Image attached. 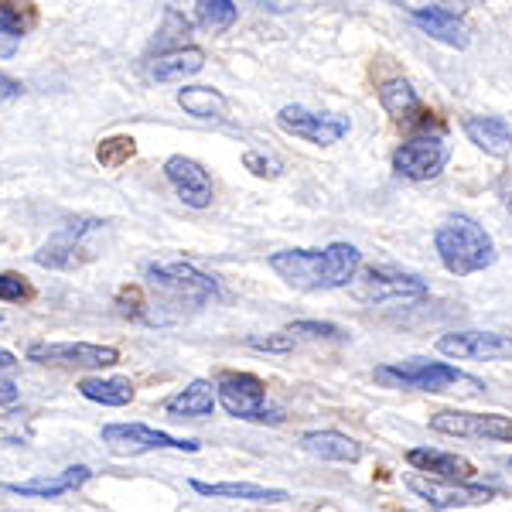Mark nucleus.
<instances>
[{
	"instance_id": "obj_1",
	"label": "nucleus",
	"mask_w": 512,
	"mask_h": 512,
	"mask_svg": "<svg viewBox=\"0 0 512 512\" xmlns=\"http://www.w3.org/2000/svg\"><path fill=\"white\" fill-rule=\"evenodd\" d=\"M362 267V256L352 243H332L325 250H280L270 256V270L294 291H335L349 287Z\"/></svg>"
},
{
	"instance_id": "obj_2",
	"label": "nucleus",
	"mask_w": 512,
	"mask_h": 512,
	"mask_svg": "<svg viewBox=\"0 0 512 512\" xmlns=\"http://www.w3.org/2000/svg\"><path fill=\"white\" fill-rule=\"evenodd\" d=\"M434 246L444 270L454 277H468L495 263L492 236L468 216H448L434 229Z\"/></svg>"
},
{
	"instance_id": "obj_3",
	"label": "nucleus",
	"mask_w": 512,
	"mask_h": 512,
	"mask_svg": "<svg viewBox=\"0 0 512 512\" xmlns=\"http://www.w3.org/2000/svg\"><path fill=\"white\" fill-rule=\"evenodd\" d=\"M376 383L386 390H420V393H482V383L475 376H465L461 369L448 362H427V359H407V362H386L376 369Z\"/></svg>"
},
{
	"instance_id": "obj_4",
	"label": "nucleus",
	"mask_w": 512,
	"mask_h": 512,
	"mask_svg": "<svg viewBox=\"0 0 512 512\" xmlns=\"http://www.w3.org/2000/svg\"><path fill=\"white\" fill-rule=\"evenodd\" d=\"M144 280L168 308H202L219 294V284L192 263H147Z\"/></svg>"
},
{
	"instance_id": "obj_5",
	"label": "nucleus",
	"mask_w": 512,
	"mask_h": 512,
	"mask_svg": "<svg viewBox=\"0 0 512 512\" xmlns=\"http://www.w3.org/2000/svg\"><path fill=\"white\" fill-rule=\"evenodd\" d=\"M219 403L239 420H253V424H277L280 414L267 410V386L250 373H226L219 379Z\"/></svg>"
},
{
	"instance_id": "obj_6",
	"label": "nucleus",
	"mask_w": 512,
	"mask_h": 512,
	"mask_svg": "<svg viewBox=\"0 0 512 512\" xmlns=\"http://www.w3.org/2000/svg\"><path fill=\"white\" fill-rule=\"evenodd\" d=\"M103 444L113 454L127 458V454H147V451H198L202 444L185 441V437H171L164 431H154L147 424H106L103 427Z\"/></svg>"
},
{
	"instance_id": "obj_7",
	"label": "nucleus",
	"mask_w": 512,
	"mask_h": 512,
	"mask_svg": "<svg viewBox=\"0 0 512 512\" xmlns=\"http://www.w3.org/2000/svg\"><path fill=\"white\" fill-rule=\"evenodd\" d=\"M28 359L41 362V366L106 369V366H117L120 352L113 345H89V342H35L28 345Z\"/></svg>"
},
{
	"instance_id": "obj_8",
	"label": "nucleus",
	"mask_w": 512,
	"mask_h": 512,
	"mask_svg": "<svg viewBox=\"0 0 512 512\" xmlns=\"http://www.w3.org/2000/svg\"><path fill=\"white\" fill-rule=\"evenodd\" d=\"M352 294L366 304H414L427 297V284L410 274H393V270H366L362 280H355Z\"/></svg>"
},
{
	"instance_id": "obj_9",
	"label": "nucleus",
	"mask_w": 512,
	"mask_h": 512,
	"mask_svg": "<svg viewBox=\"0 0 512 512\" xmlns=\"http://www.w3.org/2000/svg\"><path fill=\"white\" fill-rule=\"evenodd\" d=\"M451 151L444 137H414L393 151V171L407 181H431L444 171Z\"/></svg>"
},
{
	"instance_id": "obj_10",
	"label": "nucleus",
	"mask_w": 512,
	"mask_h": 512,
	"mask_svg": "<svg viewBox=\"0 0 512 512\" xmlns=\"http://www.w3.org/2000/svg\"><path fill=\"white\" fill-rule=\"evenodd\" d=\"M277 123L287 134L308 140V144H318V147L338 144L352 127V123L345 117H338V113H311V110H304V106H280Z\"/></svg>"
},
{
	"instance_id": "obj_11",
	"label": "nucleus",
	"mask_w": 512,
	"mask_h": 512,
	"mask_svg": "<svg viewBox=\"0 0 512 512\" xmlns=\"http://www.w3.org/2000/svg\"><path fill=\"white\" fill-rule=\"evenodd\" d=\"M403 485L417 499H424L431 509H468V506H485V502L495 499V489H485V485L437 482V478H424V475H407Z\"/></svg>"
},
{
	"instance_id": "obj_12",
	"label": "nucleus",
	"mask_w": 512,
	"mask_h": 512,
	"mask_svg": "<svg viewBox=\"0 0 512 512\" xmlns=\"http://www.w3.org/2000/svg\"><path fill=\"white\" fill-rule=\"evenodd\" d=\"M99 226H103L99 219H79V222H69V226H62L59 233H55L35 253V263H41V267H52V270L79 267V263L86 260L82 253H89L86 250V236H93Z\"/></svg>"
},
{
	"instance_id": "obj_13",
	"label": "nucleus",
	"mask_w": 512,
	"mask_h": 512,
	"mask_svg": "<svg viewBox=\"0 0 512 512\" xmlns=\"http://www.w3.org/2000/svg\"><path fill=\"white\" fill-rule=\"evenodd\" d=\"M437 434L475 437V441H512V417L502 414H465V410H441L431 417Z\"/></svg>"
},
{
	"instance_id": "obj_14",
	"label": "nucleus",
	"mask_w": 512,
	"mask_h": 512,
	"mask_svg": "<svg viewBox=\"0 0 512 512\" xmlns=\"http://www.w3.org/2000/svg\"><path fill=\"white\" fill-rule=\"evenodd\" d=\"M437 349L451 359H478L495 362L512 355V338L499 332H448L437 338Z\"/></svg>"
},
{
	"instance_id": "obj_15",
	"label": "nucleus",
	"mask_w": 512,
	"mask_h": 512,
	"mask_svg": "<svg viewBox=\"0 0 512 512\" xmlns=\"http://www.w3.org/2000/svg\"><path fill=\"white\" fill-rule=\"evenodd\" d=\"M164 175H168L171 188H175L185 205H192V209L212 205V178L198 161L185 158V154H175V158L164 161Z\"/></svg>"
},
{
	"instance_id": "obj_16",
	"label": "nucleus",
	"mask_w": 512,
	"mask_h": 512,
	"mask_svg": "<svg viewBox=\"0 0 512 512\" xmlns=\"http://www.w3.org/2000/svg\"><path fill=\"white\" fill-rule=\"evenodd\" d=\"M407 18L414 21L427 38L441 41V45H448V48H468V28H465V21H461L454 11H448V7H441V4H434V7H410Z\"/></svg>"
},
{
	"instance_id": "obj_17",
	"label": "nucleus",
	"mask_w": 512,
	"mask_h": 512,
	"mask_svg": "<svg viewBox=\"0 0 512 512\" xmlns=\"http://www.w3.org/2000/svg\"><path fill=\"white\" fill-rule=\"evenodd\" d=\"M89 468L86 465H72V468H65V472L59 475H52V478H35V482H11V485H4L7 492H14V495H24V499H59V495L65 492H76L82 489V485L89 482Z\"/></svg>"
},
{
	"instance_id": "obj_18",
	"label": "nucleus",
	"mask_w": 512,
	"mask_h": 512,
	"mask_svg": "<svg viewBox=\"0 0 512 512\" xmlns=\"http://www.w3.org/2000/svg\"><path fill=\"white\" fill-rule=\"evenodd\" d=\"M407 461L414 468H420V472L437 475V478H444V482H458V485H465L468 478L475 475V465L468 458L444 454V451H431V448H410Z\"/></svg>"
},
{
	"instance_id": "obj_19",
	"label": "nucleus",
	"mask_w": 512,
	"mask_h": 512,
	"mask_svg": "<svg viewBox=\"0 0 512 512\" xmlns=\"http://www.w3.org/2000/svg\"><path fill=\"white\" fill-rule=\"evenodd\" d=\"M301 451L321 461H342V465H352V461L362 458L359 441L338 431H308L301 437Z\"/></svg>"
},
{
	"instance_id": "obj_20",
	"label": "nucleus",
	"mask_w": 512,
	"mask_h": 512,
	"mask_svg": "<svg viewBox=\"0 0 512 512\" xmlns=\"http://www.w3.org/2000/svg\"><path fill=\"white\" fill-rule=\"evenodd\" d=\"M465 134L478 151L492 154V158H506L512 151V127L502 117H468Z\"/></svg>"
},
{
	"instance_id": "obj_21",
	"label": "nucleus",
	"mask_w": 512,
	"mask_h": 512,
	"mask_svg": "<svg viewBox=\"0 0 512 512\" xmlns=\"http://www.w3.org/2000/svg\"><path fill=\"white\" fill-rule=\"evenodd\" d=\"M164 410H168L171 417H178V420L212 417V410H216V393H212V386L205 383V379H195V383H188L178 396H171Z\"/></svg>"
},
{
	"instance_id": "obj_22",
	"label": "nucleus",
	"mask_w": 512,
	"mask_h": 512,
	"mask_svg": "<svg viewBox=\"0 0 512 512\" xmlns=\"http://www.w3.org/2000/svg\"><path fill=\"white\" fill-rule=\"evenodd\" d=\"M195 492L212 495V499H239V502H284V489H267V485H253V482H192Z\"/></svg>"
},
{
	"instance_id": "obj_23",
	"label": "nucleus",
	"mask_w": 512,
	"mask_h": 512,
	"mask_svg": "<svg viewBox=\"0 0 512 512\" xmlns=\"http://www.w3.org/2000/svg\"><path fill=\"white\" fill-rule=\"evenodd\" d=\"M379 103H383V110L400 123H414L420 113H424L420 96L414 93V86H410L407 79L383 82V86H379Z\"/></svg>"
},
{
	"instance_id": "obj_24",
	"label": "nucleus",
	"mask_w": 512,
	"mask_h": 512,
	"mask_svg": "<svg viewBox=\"0 0 512 512\" xmlns=\"http://www.w3.org/2000/svg\"><path fill=\"white\" fill-rule=\"evenodd\" d=\"M178 106L198 120H226L229 113V99L212 86H185L178 93Z\"/></svg>"
},
{
	"instance_id": "obj_25",
	"label": "nucleus",
	"mask_w": 512,
	"mask_h": 512,
	"mask_svg": "<svg viewBox=\"0 0 512 512\" xmlns=\"http://www.w3.org/2000/svg\"><path fill=\"white\" fill-rule=\"evenodd\" d=\"M205 65V52L202 48H171L164 52L158 62L151 65V76L158 82H181L185 76H195Z\"/></svg>"
},
{
	"instance_id": "obj_26",
	"label": "nucleus",
	"mask_w": 512,
	"mask_h": 512,
	"mask_svg": "<svg viewBox=\"0 0 512 512\" xmlns=\"http://www.w3.org/2000/svg\"><path fill=\"white\" fill-rule=\"evenodd\" d=\"M79 393L93 403H103V407H127L134 400V383L130 379H82L79 383Z\"/></svg>"
},
{
	"instance_id": "obj_27",
	"label": "nucleus",
	"mask_w": 512,
	"mask_h": 512,
	"mask_svg": "<svg viewBox=\"0 0 512 512\" xmlns=\"http://www.w3.org/2000/svg\"><path fill=\"white\" fill-rule=\"evenodd\" d=\"M134 154H137L134 137H106L103 144L96 147V158L103 168H120V164H127Z\"/></svg>"
},
{
	"instance_id": "obj_28",
	"label": "nucleus",
	"mask_w": 512,
	"mask_h": 512,
	"mask_svg": "<svg viewBox=\"0 0 512 512\" xmlns=\"http://www.w3.org/2000/svg\"><path fill=\"white\" fill-rule=\"evenodd\" d=\"M195 7L202 24H209L212 31H222L236 21V4H229V0H198Z\"/></svg>"
},
{
	"instance_id": "obj_29",
	"label": "nucleus",
	"mask_w": 512,
	"mask_h": 512,
	"mask_svg": "<svg viewBox=\"0 0 512 512\" xmlns=\"http://www.w3.org/2000/svg\"><path fill=\"white\" fill-rule=\"evenodd\" d=\"M246 171H253L256 178H277L284 171V161L274 158V154H263V151H246L243 154Z\"/></svg>"
},
{
	"instance_id": "obj_30",
	"label": "nucleus",
	"mask_w": 512,
	"mask_h": 512,
	"mask_svg": "<svg viewBox=\"0 0 512 512\" xmlns=\"http://www.w3.org/2000/svg\"><path fill=\"white\" fill-rule=\"evenodd\" d=\"M294 338L304 335V338H335V342H342L345 332L338 325H332V321H294L291 328H287Z\"/></svg>"
},
{
	"instance_id": "obj_31",
	"label": "nucleus",
	"mask_w": 512,
	"mask_h": 512,
	"mask_svg": "<svg viewBox=\"0 0 512 512\" xmlns=\"http://www.w3.org/2000/svg\"><path fill=\"white\" fill-rule=\"evenodd\" d=\"M31 284L24 280L21 274H0V301H14V304H21V301H31Z\"/></svg>"
},
{
	"instance_id": "obj_32",
	"label": "nucleus",
	"mask_w": 512,
	"mask_h": 512,
	"mask_svg": "<svg viewBox=\"0 0 512 512\" xmlns=\"http://www.w3.org/2000/svg\"><path fill=\"white\" fill-rule=\"evenodd\" d=\"M294 342L297 338L291 332H277V335H267V338H250V345L253 349H260V352H291L294 349Z\"/></svg>"
},
{
	"instance_id": "obj_33",
	"label": "nucleus",
	"mask_w": 512,
	"mask_h": 512,
	"mask_svg": "<svg viewBox=\"0 0 512 512\" xmlns=\"http://www.w3.org/2000/svg\"><path fill=\"white\" fill-rule=\"evenodd\" d=\"M18 48H21V35H14L11 28H4V24H0V59H11Z\"/></svg>"
},
{
	"instance_id": "obj_34",
	"label": "nucleus",
	"mask_w": 512,
	"mask_h": 512,
	"mask_svg": "<svg viewBox=\"0 0 512 512\" xmlns=\"http://www.w3.org/2000/svg\"><path fill=\"white\" fill-rule=\"evenodd\" d=\"M495 192H499L502 205H506V209L512 212V171H502L499 181H495Z\"/></svg>"
},
{
	"instance_id": "obj_35",
	"label": "nucleus",
	"mask_w": 512,
	"mask_h": 512,
	"mask_svg": "<svg viewBox=\"0 0 512 512\" xmlns=\"http://www.w3.org/2000/svg\"><path fill=\"white\" fill-rule=\"evenodd\" d=\"M21 93H24V89H21V82H14V79L0 76V99H18Z\"/></svg>"
},
{
	"instance_id": "obj_36",
	"label": "nucleus",
	"mask_w": 512,
	"mask_h": 512,
	"mask_svg": "<svg viewBox=\"0 0 512 512\" xmlns=\"http://www.w3.org/2000/svg\"><path fill=\"white\" fill-rule=\"evenodd\" d=\"M21 390L14 383H0V407H7V403H18Z\"/></svg>"
},
{
	"instance_id": "obj_37",
	"label": "nucleus",
	"mask_w": 512,
	"mask_h": 512,
	"mask_svg": "<svg viewBox=\"0 0 512 512\" xmlns=\"http://www.w3.org/2000/svg\"><path fill=\"white\" fill-rule=\"evenodd\" d=\"M14 366H18V359H14L11 352H4V349H0V373H11Z\"/></svg>"
},
{
	"instance_id": "obj_38",
	"label": "nucleus",
	"mask_w": 512,
	"mask_h": 512,
	"mask_svg": "<svg viewBox=\"0 0 512 512\" xmlns=\"http://www.w3.org/2000/svg\"><path fill=\"white\" fill-rule=\"evenodd\" d=\"M509 468H512V458H509Z\"/></svg>"
}]
</instances>
